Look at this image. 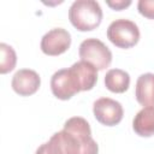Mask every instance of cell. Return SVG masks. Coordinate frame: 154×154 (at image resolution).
Returning <instances> with one entry per match:
<instances>
[{
    "instance_id": "1",
    "label": "cell",
    "mask_w": 154,
    "mask_h": 154,
    "mask_svg": "<svg viewBox=\"0 0 154 154\" xmlns=\"http://www.w3.org/2000/svg\"><path fill=\"white\" fill-rule=\"evenodd\" d=\"M47 146L52 154H97L99 146L91 137L89 123L82 117H72L55 132Z\"/></svg>"
},
{
    "instance_id": "2",
    "label": "cell",
    "mask_w": 154,
    "mask_h": 154,
    "mask_svg": "<svg viewBox=\"0 0 154 154\" xmlns=\"http://www.w3.org/2000/svg\"><path fill=\"white\" fill-rule=\"evenodd\" d=\"M71 24L79 31L96 29L102 20V10L95 0H76L69 10Z\"/></svg>"
},
{
    "instance_id": "3",
    "label": "cell",
    "mask_w": 154,
    "mask_h": 154,
    "mask_svg": "<svg viewBox=\"0 0 154 154\" xmlns=\"http://www.w3.org/2000/svg\"><path fill=\"white\" fill-rule=\"evenodd\" d=\"M107 38L116 47L131 48L140 40V30L132 20L125 18L116 19L107 28Z\"/></svg>"
},
{
    "instance_id": "4",
    "label": "cell",
    "mask_w": 154,
    "mask_h": 154,
    "mask_svg": "<svg viewBox=\"0 0 154 154\" xmlns=\"http://www.w3.org/2000/svg\"><path fill=\"white\" fill-rule=\"evenodd\" d=\"M79 58L91 64L96 70H105L112 61L109 48L97 38H87L79 45Z\"/></svg>"
},
{
    "instance_id": "5",
    "label": "cell",
    "mask_w": 154,
    "mask_h": 154,
    "mask_svg": "<svg viewBox=\"0 0 154 154\" xmlns=\"http://www.w3.org/2000/svg\"><path fill=\"white\" fill-rule=\"evenodd\" d=\"M51 89L55 97L69 100L75 94L82 91L76 73L71 67L61 69L53 73L51 78Z\"/></svg>"
},
{
    "instance_id": "6",
    "label": "cell",
    "mask_w": 154,
    "mask_h": 154,
    "mask_svg": "<svg viewBox=\"0 0 154 154\" xmlns=\"http://www.w3.org/2000/svg\"><path fill=\"white\" fill-rule=\"evenodd\" d=\"M93 112L96 120L106 126H114L119 124L124 114L120 102L109 97L97 99L93 105Z\"/></svg>"
},
{
    "instance_id": "7",
    "label": "cell",
    "mask_w": 154,
    "mask_h": 154,
    "mask_svg": "<svg viewBox=\"0 0 154 154\" xmlns=\"http://www.w3.org/2000/svg\"><path fill=\"white\" fill-rule=\"evenodd\" d=\"M71 45V35L63 28H54L46 32L41 40V51L51 57L65 53Z\"/></svg>"
},
{
    "instance_id": "8",
    "label": "cell",
    "mask_w": 154,
    "mask_h": 154,
    "mask_svg": "<svg viewBox=\"0 0 154 154\" xmlns=\"http://www.w3.org/2000/svg\"><path fill=\"white\" fill-rule=\"evenodd\" d=\"M41 84L38 73L30 69L18 70L12 77V89L20 96H30L35 94Z\"/></svg>"
},
{
    "instance_id": "9",
    "label": "cell",
    "mask_w": 154,
    "mask_h": 154,
    "mask_svg": "<svg viewBox=\"0 0 154 154\" xmlns=\"http://www.w3.org/2000/svg\"><path fill=\"white\" fill-rule=\"evenodd\" d=\"M135 96L140 105L146 107L154 106V73H143L137 78Z\"/></svg>"
},
{
    "instance_id": "10",
    "label": "cell",
    "mask_w": 154,
    "mask_h": 154,
    "mask_svg": "<svg viewBox=\"0 0 154 154\" xmlns=\"http://www.w3.org/2000/svg\"><path fill=\"white\" fill-rule=\"evenodd\" d=\"M132 129L141 137L154 135V106L144 107L137 112L132 120Z\"/></svg>"
},
{
    "instance_id": "11",
    "label": "cell",
    "mask_w": 154,
    "mask_h": 154,
    "mask_svg": "<svg viewBox=\"0 0 154 154\" xmlns=\"http://www.w3.org/2000/svg\"><path fill=\"white\" fill-rule=\"evenodd\" d=\"M71 69L77 76L82 91L90 90L94 88V85L97 82V70L91 64L81 60L72 64Z\"/></svg>"
},
{
    "instance_id": "12",
    "label": "cell",
    "mask_w": 154,
    "mask_h": 154,
    "mask_svg": "<svg viewBox=\"0 0 154 154\" xmlns=\"http://www.w3.org/2000/svg\"><path fill=\"white\" fill-rule=\"evenodd\" d=\"M105 85L112 93H124L130 85V76L122 69H111L105 76Z\"/></svg>"
},
{
    "instance_id": "13",
    "label": "cell",
    "mask_w": 154,
    "mask_h": 154,
    "mask_svg": "<svg viewBox=\"0 0 154 154\" xmlns=\"http://www.w3.org/2000/svg\"><path fill=\"white\" fill-rule=\"evenodd\" d=\"M0 73L12 71L17 63V55L13 48L6 43H0Z\"/></svg>"
},
{
    "instance_id": "14",
    "label": "cell",
    "mask_w": 154,
    "mask_h": 154,
    "mask_svg": "<svg viewBox=\"0 0 154 154\" xmlns=\"http://www.w3.org/2000/svg\"><path fill=\"white\" fill-rule=\"evenodd\" d=\"M137 8L143 17L154 19V0H140L137 4Z\"/></svg>"
},
{
    "instance_id": "15",
    "label": "cell",
    "mask_w": 154,
    "mask_h": 154,
    "mask_svg": "<svg viewBox=\"0 0 154 154\" xmlns=\"http://www.w3.org/2000/svg\"><path fill=\"white\" fill-rule=\"evenodd\" d=\"M106 4L113 8V10H117V11H120V10H124L128 6L131 5V1L130 0H116V1H111V0H107Z\"/></svg>"
},
{
    "instance_id": "16",
    "label": "cell",
    "mask_w": 154,
    "mask_h": 154,
    "mask_svg": "<svg viewBox=\"0 0 154 154\" xmlns=\"http://www.w3.org/2000/svg\"><path fill=\"white\" fill-rule=\"evenodd\" d=\"M35 154H52V152L49 150V148H48V146H47V142H46V143L41 144V146L37 148V150H36Z\"/></svg>"
}]
</instances>
